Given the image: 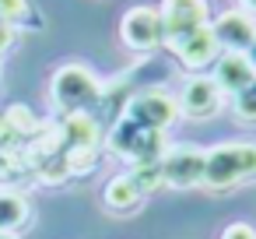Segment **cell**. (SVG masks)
Returning <instances> with one entry per match:
<instances>
[{"instance_id":"52a82bcc","label":"cell","mask_w":256,"mask_h":239,"mask_svg":"<svg viewBox=\"0 0 256 239\" xmlns=\"http://www.w3.org/2000/svg\"><path fill=\"white\" fill-rule=\"evenodd\" d=\"M176 116H179V99H172V95H165V92H144L140 99H134L126 120L137 123V127H144V130L162 134V130L172 127Z\"/></svg>"},{"instance_id":"2e32d148","label":"cell","mask_w":256,"mask_h":239,"mask_svg":"<svg viewBox=\"0 0 256 239\" xmlns=\"http://www.w3.org/2000/svg\"><path fill=\"white\" fill-rule=\"evenodd\" d=\"M238 4H242V11H246V15H252V18H256V0H238Z\"/></svg>"},{"instance_id":"9a60e30c","label":"cell","mask_w":256,"mask_h":239,"mask_svg":"<svg viewBox=\"0 0 256 239\" xmlns=\"http://www.w3.org/2000/svg\"><path fill=\"white\" fill-rule=\"evenodd\" d=\"M25 11H28L25 0H0V15L4 18H22Z\"/></svg>"},{"instance_id":"ac0fdd59","label":"cell","mask_w":256,"mask_h":239,"mask_svg":"<svg viewBox=\"0 0 256 239\" xmlns=\"http://www.w3.org/2000/svg\"><path fill=\"white\" fill-rule=\"evenodd\" d=\"M0 239H14V235H11V232H0Z\"/></svg>"},{"instance_id":"5b68a950","label":"cell","mask_w":256,"mask_h":239,"mask_svg":"<svg viewBox=\"0 0 256 239\" xmlns=\"http://www.w3.org/2000/svg\"><path fill=\"white\" fill-rule=\"evenodd\" d=\"M204 162H207V151H200L193 144L168 148L158 158L162 183H168V186H200L204 183Z\"/></svg>"},{"instance_id":"9c48e42d","label":"cell","mask_w":256,"mask_h":239,"mask_svg":"<svg viewBox=\"0 0 256 239\" xmlns=\"http://www.w3.org/2000/svg\"><path fill=\"white\" fill-rule=\"evenodd\" d=\"M172 53L179 57V64H182L186 71L200 74V71H207V67H214V64H218L221 46H218V39H214V32H210V25H207V29L193 32L190 39L176 43V46H172Z\"/></svg>"},{"instance_id":"30bf717a","label":"cell","mask_w":256,"mask_h":239,"mask_svg":"<svg viewBox=\"0 0 256 239\" xmlns=\"http://www.w3.org/2000/svg\"><path fill=\"white\" fill-rule=\"evenodd\" d=\"M210 78L218 81V88H221L224 95H235V92H242L246 85L256 81V71H252V64H249L246 53H221Z\"/></svg>"},{"instance_id":"7c38bea8","label":"cell","mask_w":256,"mask_h":239,"mask_svg":"<svg viewBox=\"0 0 256 239\" xmlns=\"http://www.w3.org/2000/svg\"><path fill=\"white\" fill-rule=\"evenodd\" d=\"M28 221V204L14 193H0V232H11Z\"/></svg>"},{"instance_id":"ba28073f","label":"cell","mask_w":256,"mask_h":239,"mask_svg":"<svg viewBox=\"0 0 256 239\" xmlns=\"http://www.w3.org/2000/svg\"><path fill=\"white\" fill-rule=\"evenodd\" d=\"M210 32H214L221 53H246L256 39V18L246 15L242 8L224 11V15H218V22H210Z\"/></svg>"},{"instance_id":"3957f363","label":"cell","mask_w":256,"mask_h":239,"mask_svg":"<svg viewBox=\"0 0 256 239\" xmlns=\"http://www.w3.org/2000/svg\"><path fill=\"white\" fill-rule=\"evenodd\" d=\"M120 36L123 43L134 50V53H151L165 43V25H162V15L158 8H148V4H137L123 15L120 22Z\"/></svg>"},{"instance_id":"8992f818","label":"cell","mask_w":256,"mask_h":239,"mask_svg":"<svg viewBox=\"0 0 256 239\" xmlns=\"http://www.w3.org/2000/svg\"><path fill=\"white\" fill-rule=\"evenodd\" d=\"M224 106V92L218 88L214 78H204V74H193L186 85H182V95H179V113L190 116V120H210L218 116Z\"/></svg>"},{"instance_id":"5bb4252c","label":"cell","mask_w":256,"mask_h":239,"mask_svg":"<svg viewBox=\"0 0 256 239\" xmlns=\"http://www.w3.org/2000/svg\"><path fill=\"white\" fill-rule=\"evenodd\" d=\"M221 239H256V228L252 225H246V221H235V225H228L224 228V235Z\"/></svg>"},{"instance_id":"e0dca14e","label":"cell","mask_w":256,"mask_h":239,"mask_svg":"<svg viewBox=\"0 0 256 239\" xmlns=\"http://www.w3.org/2000/svg\"><path fill=\"white\" fill-rule=\"evenodd\" d=\"M246 57H249V64H252V71H256V39H252V46L246 50Z\"/></svg>"},{"instance_id":"7a4b0ae2","label":"cell","mask_w":256,"mask_h":239,"mask_svg":"<svg viewBox=\"0 0 256 239\" xmlns=\"http://www.w3.org/2000/svg\"><path fill=\"white\" fill-rule=\"evenodd\" d=\"M162 25H165V43L176 46L182 39H190L193 32L210 25V11H207V0H162Z\"/></svg>"},{"instance_id":"277c9868","label":"cell","mask_w":256,"mask_h":239,"mask_svg":"<svg viewBox=\"0 0 256 239\" xmlns=\"http://www.w3.org/2000/svg\"><path fill=\"white\" fill-rule=\"evenodd\" d=\"M53 95H56V102L64 109H84V106H92L98 99V81H95V74L88 67L67 64L53 78Z\"/></svg>"},{"instance_id":"8fae6325","label":"cell","mask_w":256,"mask_h":239,"mask_svg":"<svg viewBox=\"0 0 256 239\" xmlns=\"http://www.w3.org/2000/svg\"><path fill=\"white\" fill-rule=\"evenodd\" d=\"M140 204H144V190H140V183L134 176H116L106 186V207L109 211L126 214V211H137Z\"/></svg>"},{"instance_id":"4fadbf2b","label":"cell","mask_w":256,"mask_h":239,"mask_svg":"<svg viewBox=\"0 0 256 239\" xmlns=\"http://www.w3.org/2000/svg\"><path fill=\"white\" fill-rule=\"evenodd\" d=\"M232 109H235V116L242 123H256V81L232 95Z\"/></svg>"},{"instance_id":"6da1fadb","label":"cell","mask_w":256,"mask_h":239,"mask_svg":"<svg viewBox=\"0 0 256 239\" xmlns=\"http://www.w3.org/2000/svg\"><path fill=\"white\" fill-rule=\"evenodd\" d=\"M252 179H256V144L252 141H224L207 151L200 186L224 193V190H232L238 183H252Z\"/></svg>"}]
</instances>
